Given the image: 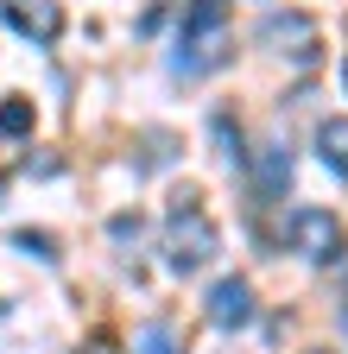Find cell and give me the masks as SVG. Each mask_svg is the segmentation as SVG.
I'll return each mask as SVG.
<instances>
[{
	"instance_id": "52a82bcc",
	"label": "cell",
	"mask_w": 348,
	"mask_h": 354,
	"mask_svg": "<svg viewBox=\"0 0 348 354\" xmlns=\"http://www.w3.org/2000/svg\"><path fill=\"white\" fill-rule=\"evenodd\" d=\"M317 152L336 177H348V120H323L317 127Z\"/></svg>"
},
{
	"instance_id": "ba28073f",
	"label": "cell",
	"mask_w": 348,
	"mask_h": 354,
	"mask_svg": "<svg viewBox=\"0 0 348 354\" xmlns=\"http://www.w3.org/2000/svg\"><path fill=\"white\" fill-rule=\"evenodd\" d=\"M285 184H291V152L266 146V152H259V196H279Z\"/></svg>"
},
{
	"instance_id": "8992f818",
	"label": "cell",
	"mask_w": 348,
	"mask_h": 354,
	"mask_svg": "<svg viewBox=\"0 0 348 354\" xmlns=\"http://www.w3.org/2000/svg\"><path fill=\"white\" fill-rule=\"evenodd\" d=\"M7 26L13 32H26V38H38V44H57L64 38V7L57 0H7Z\"/></svg>"
},
{
	"instance_id": "7c38bea8",
	"label": "cell",
	"mask_w": 348,
	"mask_h": 354,
	"mask_svg": "<svg viewBox=\"0 0 348 354\" xmlns=\"http://www.w3.org/2000/svg\"><path fill=\"white\" fill-rule=\"evenodd\" d=\"M82 354H120V348H114V335H95V342L82 348Z\"/></svg>"
},
{
	"instance_id": "6da1fadb",
	"label": "cell",
	"mask_w": 348,
	"mask_h": 354,
	"mask_svg": "<svg viewBox=\"0 0 348 354\" xmlns=\"http://www.w3.org/2000/svg\"><path fill=\"white\" fill-rule=\"evenodd\" d=\"M222 253V234H215V221L203 209V190H178L171 196V215H165V259L171 272H196Z\"/></svg>"
},
{
	"instance_id": "4fadbf2b",
	"label": "cell",
	"mask_w": 348,
	"mask_h": 354,
	"mask_svg": "<svg viewBox=\"0 0 348 354\" xmlns=\"http://www.w3.org/2000/svg\"><path fill=\"white\" fill-rule=\"evenodd\" d=\"M342 82H348V64H342Z\"/></svg>"
},
{
	"instance_id": "3957f363",
	"label": "cell",
	"mask_w": 348,
	"mask_h": 354,
	"mask_svg": "<svg viewBox=\"0 0 348 354\" xmlns=\"http://www.w3.org/2000/svg\"><path fill=\"white\" fill-rule=\"evenodd\" d=\"M285 234H291V247L311 259V266H329V259H342V247H348V234H342V221L329 215V209H317V203H304V209H291V221H285Z\"/></svg>"
},
{
	"instance_id": "7a4b0ae2",
	"label": "cell",
	"mask_w": 348,
	"mask_h": 354,
	"mask_svg": "<svg viewBox=\"0 0 348 354\" xmlns=\"http://www.w3.org/2000/svg\"><path fill=\"white\" fill-rule=\"evenodd\" d=\"M228 51V0H190V13L178 26V70L203 76Z\"/></svg>"
},
{
	"instance_id": "5bb4252c",
	"label": "cell",
	"mask_w": 348,
	"mask_h": 354,
	"mask_svg": "<svg viewBox=\"0 0 348 354\" xmlns=\"http://www.w3.org/2000/svg\"><path fill=\"white\" fill-rule=\"evenodd\" d=\"M311 354H329V348H311Z\"/></svg>"
},
{
	"instance_id": "277c9868",
	"label": "cell",
	"mask_w": 348,
	"mask_h": 354,
	"mask_svg": "<svg viewBox=\"0 0 348 354\" xmlns=\"http://www.w3.org/2000/svg\"><path fill=\"white\" fill-rule=\"evenodd\" d=\"M259 44L279 51V57H291V64H304V70L323 57V32H317L311 13H266L259 19Z\"/></svg>"
},
{
	"instance_id": "8fae6325",
	"label": "cell",
	"mask_w": 348,
	"mask_h": 354,
	"mask_svg": "<svg viewBox=\"0 0 348 354\" xmlns=\"http://www.w3.org/2000/svg\"><path fill=\"white\" fill-rule=\"evenodd\" d=\"M13 247H19V253H32V259H57V241H51V234H32V228H19V234H13Z\"/></svg>"
},
{
	"instance_id": "5b68a950",
	"label": "cell",
	"mask_w": 348,
	"mask_h": 354,
	"mask_svg": "<svg viewBox=\"0 0 348 354\" xmlns=\"http://www.w3.org/2000/svg\"><path fill=\"white\" fill-rule=\"evenodd\" d=\"M203 310H209L215 329H247L253 323V285L247 279H215L209 297H203Z\"/></svg>"
},
{
	"instance_id": "30bf717a",
	"label": "cell",
	"mask_w": 348,
	"mask_h": 354,
	"mask_svg": "<svg viewBox=\"0 0 348 354\" xmlns=\"http://www.w3.org/2000/svg\"><path fill=\"white\" fill-rule=\"evenodd\" d=\"M134 354H178V329H171V323H146L140 342H134Z\"/></svg>"
},
{
	"instance_id": "9c48e42d",
	"label": "cell",
	"mask_w": 348,
	"mask_h": 354,
	"mask_svg": "<svg viewBox=\"0 0 348 354\" xmlns=\"http://www.w3.org/2000/svg\"><path fill=\"white\" fill-rule=\"evenodd\" d=\"M19 133H32V102L7 95V102H0V140H19Z\"/></svg>"
}]
</instances>
